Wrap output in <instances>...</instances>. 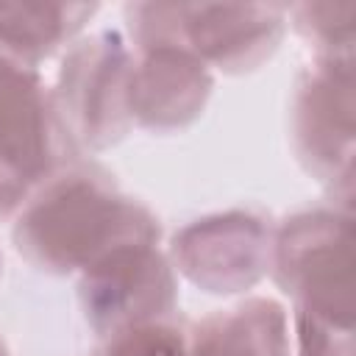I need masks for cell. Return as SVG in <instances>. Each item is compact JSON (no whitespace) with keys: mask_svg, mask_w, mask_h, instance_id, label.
Instances as JSON below:
<instances>
[{"mask_svg":"<svg viewBox=\"0 0 356 356\" xmlns=\"http://www.w3.org/2000/svg\"><path fill=\"white\" fill-rule=\"evenodd\" d=\"M159 239V217L106 167L81 159L39 184L11 228L17 253L47 275H72L120 245Z\"/></svg>","mask_w":356,"mask_h":356,"instance_id":"1","label":"cell"},{"mask_svg":"<svg viewBox=\"0 0 356 356\" xmlns=\"http://www.w3.org/2000/svg\"><path fill=\"white\" fill-rule=\"evenodd\" d=\"M122 14L134 53L172 44L225 75L267 64L286 33L278 3H128Z\"/></svg>","mask_w":356,"mask_h":356,"instance_id":"2","label":"cell"},{"mask_svg":"<svg viewBox=\"0 0 356 356\" xmlns=\"http://www.w3.org/2000/svg\"><path fill=\"white\" fill-rule=\"evenodd\" d=\"M267 275L292 298V306L353 320L356 239L350 203L331 200L284 217L273 228Z\"/></svg>","mask_w":356,"mask_h":356,"instance_id":"3","label":"cell"},{"mask_svg":"<svg viewBox=\"0 0 356 356\" xmlns=\"http://www.w3.org/2000/svg\"><path fill=\"white\" fill-rule=\"evenodd\" d=\"M134 53L117 31L75 39L61 56L53 100L78 153L114 147L131 131Z\"/></svg>","mask_w":356,"mask_h":356,"instance_id":"4","label":"cell"},{"mask_svg":"<svg viewBox=\"0 0 356 356\" xmlns=\"http://www.w3.org/2000/svg\"><path fill=\"white\" fill-rule=\"evenodd\" d=\"M289 145L298 164L331 189V200L350 203L356 156L353 58H314L298 72L289 100Z\"/></svg>","mask_w":356,"mask_h":356,"instance_id":"5","label":"cell"},{"mask_svg":"<svg viewBox=\"0 0 356 356\" xmlns=\"http://www.w3.org/2000/svg\"><path fill=\"white\" fill-rule=\"evenodd\" d=\"M78 303L103 342L125 328L175 317L178 273L156 242L120 245L78 273Z\"/></svg>","mask_w":356,"mask_h":356,"instance_id":"6","label":"cell"},{"mask_svg":"<svg viewBox=\"0 0 356 356\" xmlns=\"http://www.w3.org/2000/svg\"><path fill=\"white\" fill-rule=\"evenodd\" d=\"M273 222L256 209L203 214L172 234L170 261L206 295H242L270 273Z\"/></svg>","mask_w":356,"mask_h":356,"instance_id":"7","label":"cell"},{"mask_svg":"<svg viewBox=\"0 0 356 356\" xmlns=\"http://www.w3.org/2000/svg\"><path fill=\"white\" fill-rule=\"evenodd\" d=\"M0 156L22 167L36 186L81 156L39 70L8 61H0Z\"/></svg>","mask_w":356,"mask_h":356,"instance_id":"8","label":"cell"},{"mask_svg":"<svg viewBox=\"0 0 356 356\" xmlns=\"http://www.w3.org/2000/svg\"><path fill=\"white\" fill-rule=\"evenodd\" d=\"M214 72L184 47H150L134 53L131 120L153 134H175L197 122L211 100Z\"/></svg>","mask_w":356,"mask_h":356,"instance_id":"9","label":"cell"},{"mask_svg":"<svg viewBox=\"0 0 356 356\" xmlns=\"http://www.w3.org/2000/svg\"><path fill=\"white\" fill-rule=\"evenodd\" d=\"M189 356H292L286 309L275 298H245L189 328Z\"/></svg>","mask_w":356,"mask_h":356,"instance_id":"10","label":"cell"},{"mask_svg":"<svg viewBox=\"0 0 356 356\" xmlns=\"http://www.w3.org/2000/svg\"><path fill=\"white\" fill-rule=\"evenodd\" d=\"M97 3H0V61L36 70L70 47Z\"/></svg>","mask_w":356,"mask_h":356,"instance_id":"11","label":"cell"},{"mask_svg":"<svg viewBox=\"0 0 356 356\" xmlns=\"http://www.w3.org/2000/svg\"><path fill=\"white\" fill-rule=\"evenodd\" d=\"M286 25L314 50V58H353L356 3L286 6Z\"/></svg>","mask_w":356,"mask_h":356,"instance_id":"12","label":"cell"},{"mask_svg":"<svg viewBox=\"0 0 356 356\" xmlns=\"http://www.w3.org/2000/svg\"><path fill=\"white\" fill-rule=\"evenodd\" d=\"M289 337H295V356H356L350 317L295 306Z\"/></svg>","mask_w":356,"mask_h":356,"instance_id":"13","label":"cell"},{"mask_svg":"<svg viewBox=\"0 0 356 356\" xmlns=\"http://www.w3.org/2000/svg\"><path fill=\"white\" fill-rule=\"evenodd\" d=\"M100 356H189V328L178 317L134 325L103 339Z\"/></svg>","mask_w":356,"mask_h":356,"instance_id":"14","label":"cell"},{"mask_svg":"<svg viewBox=\"0 0 356 356\" xmlns=\"http://www.w3.org/2000/svg\"><path fill=\"white\" fill-rule=\"evenodd\" d=\"M33 192H36L33 178L22 167L0 156V222L14 220Z\"/></svg>","mask_w":356,"mask_h":356,"instance_id":"15","label":"cell"},{"mask_svg":"<svg viewBox=\"0 0 356 356\" xmlns=\"http://www.w3.org/2000/svg\"><path fill=\"white\" fill-rule=\"evenodd\" d=\"M0 356H8V350H6V342H3V337H0Z\"/></svg>","mask_w":356,"mask_h":356,"instance_id":"16","label":"cell"},{"mask_svg":"<svg viewBox=\"0 0 356 356\" xmlns=\"http://www.w3.org/2000/svg\"><path fill=\"white\" fill-rule=\"evenodd\" d=\"M0 273H3V256H0Z\"/></svg>","mask_w":356,"mask_h":356,"instance_id":"17","label":"cell"}]
</instances>
